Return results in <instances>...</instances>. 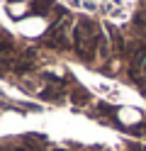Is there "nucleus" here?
<instances>
[{"label":"nucleus","mask_w":146,"mask_h":151,"mask_svg":"<svg viewBox=\"0 0 146 151\" xmlns=\"http://www.w3.org/2000/svg\"><path fill=\"white\" fill-rule=\"evenodd\" d=\"M32 10H34V12H39V15L49 12V10H51V0H37V3L32 5Z\"/></svg>","instance_id":"1"},{"label":"nucleus","mask_w":146,"mask_h":151,"mask_svg":"<svg viewBox=\"0 0 146 151\" xmlns=\"http://www.w3.org/2000/svg\"><path fill=\"white\" fill-rule=\"evenodd\" d=\"M73 102H78V105H85V102H88L85 90H76V93H73Z\"/></svg>","instance_id":"2"},{"label":"nucleus","mask_w":146,"mask_h":151,"mask_svg":"<svg viewBox=\"0 0 146 151\" xmlns=\"http://www.w3.org/2000/svg\"><path fill=\"white\" fill-rule=\"evenodd\" d=\"M15 151H24V149H15Z\"/></svg>","instance_id":"3"},{"label":"nucleus","mask_w":146,"mask_h":151,"mask_svg":"<svg viewBox=\"0 0 146 151\" xmlns=\"http://www.w3.org/2000/svg\"><path fill=\"white\" fill-rule=\"evenodd\" d=\"M54 151H63V149H54Z\"/></svg>","instance_id":"4"}]
</instances>
